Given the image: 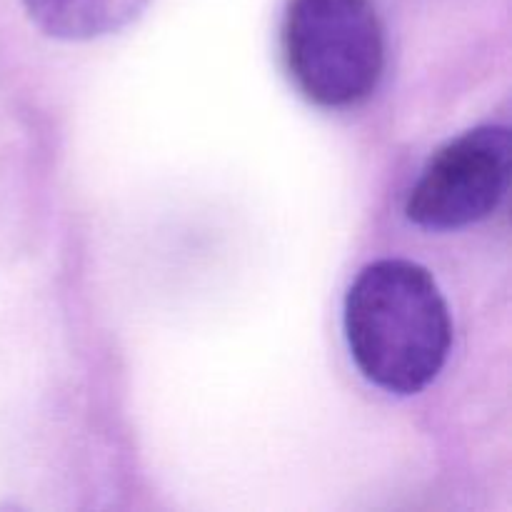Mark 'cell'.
Segmentation results:
<instances>
[{"label": "cell", "instance_id": "4", "mask_svg": "<svg viewBox=\"0 0 512 512\" xmlns=\"http://www.w3.org/2000/svg\"><path fill=\"white\" fill-rule=\"evenodd\" d=\"M28 18L58 40H95L128 28L150 0H23Z\"/></svg>", "mask_w": 512, "mask_h": 512}, {"label": "cell", "instance_id": "3", "mask_svg": "<svg viewBox=\"0 0 512 512\" xmlns=\"http://www.w3.org/2000/svg\"><path fill=\"white\" fill-rule=\"evenodd\" d=\"M512 145L503 125H480L448 140L425 163L405 203L410 223L460 230L490 218L510 188Z\"/></svg>", "mask_w": 512, "mask_h": 512}, {"label": "cell", "instance_id": "2", "mask_svg": "<svg viewBox=\"0 0 512 512\" xmlns=\"http://www.w3.org/2000/svg\"><path fill=\"white\" fill-rule=\"evenodd\" d=\"M280 40L290 80L318 108H353L383 78L385 35L373 0H290Z\"/></svg>", "mask_w": 512, "mask_h": 512}, {"label": "cell", "instance_id": "1", "mask_svg": "<svg viewBox=\"0 0 512 512\" xmlns=\"http://www.w3.org/2000/svg\"><path fill=\"white\" fill-rule=\"evenodd\" d=\"M343 325L360 373L393 395L428 388L453 345V320L435 278L400 258L360 270L345 295Z\"/></svg>", "mask_w": 512, "mask_h": 512}]
</instances>
